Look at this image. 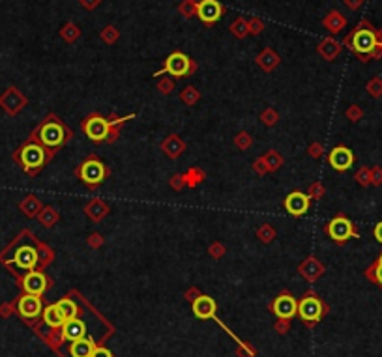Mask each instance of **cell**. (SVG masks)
<instances>
[{"label": "cell", "mask_w": 382, "mask_h": 357, "mask_svg": "<svg viewBox=\"0 0 382 357\" xmlns=\"http://www.w3.org/2000/svg\"><path fill=\"white\" fill-rule=\"evenodd\" d=\"M90 357H113V353H111L109 350H107V348H103V346H96Z\"/></svg>", "instance_id": "obj_55"}, {"label": "cell", "mask_w": 382, "mask_h": 357, "mask_svg": "<svg viewBox=\"0 0 382 357\" xmlns=\"http://www.w3.org/2000/svg\"><path fill=\"white\" fill-rule=\"evenodd\" d=\"M322 314H324V305L315 294H306L298 301V316L309 325L319 322L322 318Z\"/></svg>", "instance_id": "obj_9"}, {"label": "cell", "mask_w": 382, "mask_h": 357, "mask_svg": "<svg viewBox=\"0 0 382 357\" xmlns=\"http://www.w3.org/2000/svg\"><path fill=\"white\" fill-rule=\"evenodd\" d=\"M41 208H44V204H41V200H39L36 195H28V196H25L21 202H19V210H21L23 215H27L28 219L38 217L39 211H41Z\"/></svg>", "instance_id": "obj_23"}, {"label": "cell", "mask_w": 382, "mask_h": 357, "mask_svg": "<svg viewBox=\"0 0 382 357\" xmlns=\"http://www.w3.org/2000/svg\"><path fill=\"white\" fill-rule=\"evenodd\" d=\"M272 310L279 320H290L298 313V301H296L290 294L283 292L281 296H278L275 301L272 303Z\"/></svg>", "instance_id": "obj_14"}, {"label": "cell", "mask_w": 382, "mask_h": 357, "mask_svg": "<svg viewBox=\"0 0 382 357\" xmlns=\"http://www.w3.org/2000/svg\"><path fill=\"white\" fill-rule=\"evenodd\" d=\"M261 122L266 127H273V125L278 124L279 122V114H278V110L275 108H272V107H268V108H264L261 113Z\"/></svg>", "instance_id": "obj_39"}, {"label": "cell", "mask_w": 382, "mask_h": 357, "mask_svg": "<svg viewBox=\"0 0 382 357\" xmlns=\"http://www.w3.org/2000/svg\"><path fill=\"white\" fill-rule=\"evenodd\" d=\"M109 213H111V206L105 200H101V198H92V200L84 206V215L88 219H92L94 222H99Z\"/></svg>", "instance_id": "obj_18"}, {"label": "cell", "mask_w": 382, "mask_h": 357, "mask_svg": "<svg viewBox=\"0 0 382 357\" xmlns=\"http://www.w3.org/2000/svg\"><path fill=\"white\" fill-rule=\"evenodd\" d=\"M34 141H38L41 146L56 153L60 148H64L73 139V131L62 122L56 114H47L36 129L30 133Z\"/></svg>", "instance_id": "obj_2"}, {"label": "cell", "mask_w": 382, "mask_h": 357, "mask_svg": "<svg viewBox=\"0 0 382 357\" xmlns=\"http://www.w3.org/2000/svg\"><path fill=\"white\" fill-rule=\"evenodd\" d=\"M264 161H266V167L270 172H275V170H279V168L285 165V157L281 155L279 152H275V150H270V152L264 153Z\"/></svg>", "instance_id": "obj_31"}, {"label": "cell", "mask_w": 382, "mask_h": 357, "mask_svg": "<svg viewBox=\"0 0 382 357\" xmlns=\"http://www.w3.org/2000/svg\"><path fill=\"white\" fill-rule=\"evenodd\" d=\"M55 153L47 150L45 146H41L38 141H34L32 137H28V141L25 144L17 148L13 152V161L28 174V176H38L41 170L45 168V165L53 159Z\"/></svg>", "instance_id": "obj_3"}, {"label": "cell", "mask_w": 382, "mask_h": 357, "mask_svg": "<svg viewBox=\"0 0 382 357\" xmlns=\"http://www.w3.org/2000/svg\"><path fill=\"white\" fill-rule=\"evenodd\" d=\"M366 277L382 288V264H378L377 260H375V262L366 270Z\"/></svg>", "instance_id": "obj_37"}, {"label": "cell", "mask_w": 382, "mask_h": 357, "mask_svg": "<svg viewBox=\"0 0 382 357\" xmlns=\"http://www.w3.org/2000/svg\"><path fill=\"white\" fill-rule=\"evenodd\" d=\"M56 307L60 308V313H62V316H64L66 320H71V318H77V305H75V301L73 299H70V298H64V299H60L58 303H56Z\"/></svg>", "instance_id": "obj_33"}, {"label": "cell", "mask_w": 382, "mask_h": 357, "mask_svg": "<svg viewBox=\"0 0 382 357\" xmlns=\"http://www.w3.org/2000/svg\"><path fill=\"white\" fill-rule=\"evenodd\" d=\"M193 314L197 318L208 320L216 314V301L208 296H199V298L193 301Z\"/></svg>", "instance_id": "obj_21"}, {"label": "cell", "mask_w": 382, "mask_h": 357, "mask_svg": "<svg viewBox=\"0 0 382 357\" xmlns=\"http://www.w3.org/2000/svg\"><path fill=\"white\" fill-rule=\"evenodd\" d=\"M87 243H88V247H90V249H99V247L105 243V238L99 232H92L87 238Z\"/></svg>", "instance_id": "obj_47"}, {"label": "cell", "mask_w": 382, "mask_h": 357, "mask_svg": "<svg viewBox=\"0 0 382 357\" xmlns=\"http://www.w3.org/2000/svg\"><path fill=\"white\" fill-rule=\"evenodd\" d=\"M225 8L219 4V0H204L197 6V17L201 19L204 25H214L218 23L223 15Z\"/></svg>", "instance_id": "obj_16"}, {"label": "cell", "mask_w": 382, "mask_h": 357, "mask_svg": "<svg viewBox=\"0 0 382 357\" xmlns=\"http://www.w3.org/2000/svg\"><path fill=\"white\" fill-rule=\"evenodd\" d=\"M17 313L25 320H34L41 314V298L32 294H23L17 301Z\"/></svg>", "instance_id": "obj_15"}, {"label": "cell", "mask_w": 382, "mask_h": 357, "mask_svg": "<svg viewBox=\"0 0 382 357\" xmlns=\"http://www.w3.org/2000/svg\"><path fill=\"white\" fill-rule=\"evenodd\" d=\"M27 103H28V99L25 98L15 86L6 88V92L0 96V107L4 108L8 114H11V116H15V114L21 113L23 108L27 107Z\"/></svg>", "instance_id": "obj_11"}, {"label": "cell", "mask_w": 382, "mask_h": 357, "mask_svg": "<svg viewBox=\"0 0 382 357\" xmlns=\"http://www.w3.org/2000/svg\"><path fill=\"white\" fill-rule=\"evenodd\" d=\"M169 185L173 191H182L184 187H186V184H184V176L182 174H173L169 178Z\"/></svg>", "instance_id": "obj_51"}, {"label": "cell", "mask_w": 382, "mask_h": 357, "mask_svg": "<svg viewBox=\"0 0 382 357\" xmlns=\"http://www.w3.org/2000/svg\"><path fill=\"white\" fill-rule=\"evenodd\" d=\"M79 2H81L82 8H84V10H88V11L96 10V8L101 4V0H79Z\"/></svg>", "instance_id": "obj_54"}, {"label": "cell", "mask_w": 382, "mask_h": 357, "mask_svg": "<svg viewBox=\"0 0 382 357\" xmlns=\"http://www.w3.org/2000/svg\"><path fill=\"white\" fill-rule=\"evenodd\" d=\"M345 116H347V120H350L352 124H356V122H360V120L364 118V110H362L360 105H350V107L345 110Z\"/></svg>", "instance_id": "obj_45"}, {"label": "cell", "mask_w": 382, "mask_h": 357, "mask_svg": "<svg viewBox=\"0 0 382 357\" xmlns=\"http://www.w3.org/2000/svg\"><path fill=\"white\" fill-rule=\"evenodd\" d=\"M283 204H285V210L289 211L292 217H302L309 211L311 198H309L306 193H302V191H292V193L287 195Z\"/></svg>", "instance_id": "obj_13"}, {"label": "cell", "mask_w": 382, "mask_h": 357, "mask_svg": "<svg viewBox=\"0 0 382 357\" xmlns=\"http://www.w3.org/2000/svg\"><path fill=\"white\" fill-rule=\"evenodd\" d=\"M81 129L92 142L101 144V142H105L107 135H109V122L101 114L92 113L81 122Z\"/></svg>", "instance_id": "obj_8"}, {"label": "cell", "mask_w": 382, "mask_h": 357, "mask_svg": "<svg viewBox=\"0 0 382 357\" xmlns=\"http://www.w3.org/2000/svg\"><path fill=\"white\" fill-rule=\"evenodd\" d=\"M322 153H324V146H322L321 142H311L307 146V155L313 157V159H321Z\"/></svg>", "instance_id": "obj_50"}, {"label": "cell", "mask_w": 382, "mask_h": 357, "mask_svg": "<svg viewBox=\"0 0 382 357\" xmlns=\"http://www.w3.org/2000/svg\"><path fill=\"white\" fill-rule=\"evenodd\" d=\"M275 236H278V232H275V228L270 225V222H264V225H261V227L257 228V238L261 239V243L264 245H270L275 239Z\"/></svg>", "instance_id": "obj_32"}, {"label": "cell", "mask_w": 382, "mask_h": 357, "mask_svg": "<svg viewBox=\"0 0 382 357\" xmlns=\"http://www.w3.org/2000/svg\"><path fill=\"white\" fill-rule=\"evenodd\" d=\"M247 30H249V34H251V36H259V34L264 30V23H262L261 19L253 17L251 21L247 23Z\"/></svg>", "instance_id": "obj_48"}, {"label": "cell", "mask_w": 382, "mask_h": 357, "mask_svg": "<svg viewBox=\"0 0 382 357\" xmlns=\"http://www.w3.org/2000/svg\"><path fill=\"white\" fill-rule=\"evenodd\" d=\"M375 38H377V43L382 45V28L380 30H375Z\"/></svg>", "instance_id": "obj_61"}, {"label": "cell", "mask_w": 382, "mask_h": 357, "mask_svg": "<svg viewBox=\"0 0 382 357\" xmlns=\"http://www.w3.org/2000/svg\"><path fill=\"white\" fill-rule=\"evenodd\" d=\"M208 255L216 260L223 258V256L227 255V247H225L221 241H214V243H210V247H208Z\"/></svg>", "instance_id": "obj_44"}, {"label": "cell", "mask_w": 382, "mask_h": 357, "mask_svg": "<svg viewBox=\"0 0 382 357\" xmlns=\"http://www.w3.org/2000/svg\"><path fill=\"white\" fill-rule=\"evenodd\" d=\"M178 10H180V13L184 17H191V15H197V6H193L189 2V0H184L180 6H178Z\"/></svg>", "instance_id": "obj_52"}, {"label": "cell", "mask_w": 382, "mask_h": 357, "mask_svg": "<svg viewBox=\"0 0 382 357\" xmlns=\"http://www.w3.org/2000/svg\"><path fill=\"white\" fill-rule=\"evenodd\" d=\"M38 221L41 227L53 228L56 222L60 221V213H58V210H55L53 206H44L41 211H39V215H38Z\"/></svg>", "instance_id": "obj_28"}, {"label": "cell", "mask_w": 382, "mask_h": 357, "mask_svg": "<svg viewBox=\"0 0 382 357\" xmlns=\"http://www.w3.org/2000/svg\"><path fill=\"white\" fill-rule=\"evenodd\" d=\"M27 232L28 230H23V232L0 253V262H2L11 273H15V275L38 270L39 255H38V245H36V239L38 238L30 232L28 234V239H25L27 238Z\"/></svg>", "instance_id": "obj_1"}, {"label": "cell", "mask_w": 382, "mask_h": 357, "mask_svg": "<svg viewBox=\"0 0 382 357\" xmlns=\"http://www.w3.org/2000/svg\"><path fill=\"white\" fill-rule=\"evenodd\" d=\"M60 34H62V38H64L68 43H75L77 39L81 38V30H79V27H77V25H73V23H66L64 27H62Z\"/></svg>", "instance_id": "obj_35"}, {"label": "cell", "mask_w": 382, "mask_h": 357, "mask_svg": "<svg viewBox=\"0 0 382 357\" xmlns=\"http://www.w3.org/2000/svg\"><path fill=\"white\" fill-rule=\"evenodd\" d=\"M189 2H191V4H193V6H199V4H201V2H204V0H189Z\"/></svg>", "instance_id": "obj_62"}, {"label": "cell", "mask_w": 382, "mask_h": 357, "mask_svg": "<svg viewBox=\"0 0 382 357\" xmlns=\"http://www.w3.org/2000/svg\"><path fill=\"white\" fill-rule=\"evenodd\" d=\"M199 296H201V294H199V290H197V288H191V290H187V292H186V298L189 299L191 303H193V301H195Z\"/></svg>", "instance_id": "obj_59"}, {"label": "cell", "mask_w": 382, "mask_h": 357, "mask_svg": "<svg viewBox=\"0 0 382 357\" xmlns=\"http://www.w3.org/2000/svg\"><path fill=\"white\" fill-rule=\"evenodd\" d=\"M257 64L261 65L264 71H272L278 68V64L281 62V58H279L278 54L273 53L272 49H264L261 54H257Z\"/></svg>", "instance_id": "obj_27"}, {"label": "cell", "mask_w": 382, "mask_h": 357, "mask_svg": "<svg viewBox=\"0 0 382 357\" xmlns=\"http://www.w3.org/2000/svg\"><path fill=\"white\" fill-rule=\"evenodd\" d=\"M41 314H44L45 325H49V327H53V329H62V325L66 324V318L62 316L60 308L56 307V305H49V307H45Z\"/></svg>", "instance_id": "obj_25"}, {"label": "cell", "mask_w": 382, "mask_h": 357, "mask_svg": "<svg viewBox=\"0 0 382 357\" xmlns=\"http://www.w3.org/2000/svg\"><path fill=\"white\" fill-rule=\"evenodd\" d=\"M235 146L238 148V150H242V152H246V150H249V148L253 146V137L247 133V131H238L235 135Z\"/></svg>", "instance_id": "obj_36"}, {"label": "cell", "mask_w": 382, "mask_h": 357, "mask_svg": "<svg viewBox=\"0 0 382 357\" xmlns=\"http://www.w3.org/2000/svg\"><path fill=\"white\" fill-rule=\"evenodd\" d=\"M341 47H343V45L339 43L337 39L326 38L319 43V54H321L322 58H326L328 62H333V60L339 56V53H341Z\"/></svg>", "instance_id": "obj_22"}, {"label": "cell", "mask_w": 382, "mask_h": 357, "mask_svg": "<svg viewBox=\"0 0 382 357\" xmlns=\"http://www.w3.org/2000/svg\"><path fill=\"white\" fill-rule=\"evenodd\" d=\"M371 185H375V187L382 185V167H378V165L371 168Z\"/></svg>", "instance_id": "obj_53"}, {"label": "cell", "mask_w": 382, "mask_h": 357, "mask_svg": "<svg viewBox=\"0 0 382 357\" xmlns=\"http://www.w3.org/2000/svg\"><path fill=\"white\" fill-rule=\"evenodd\" d=\"M158 90L163 94V96H169V94H173V90H175V81L169 79V77H161V81L158 82Z\"/></svg>", "instance_id": "obj_46"}, {"label": "cell", "mask_w": 382, "mask_h": 357, "mask_svg": "<svg viewBox=\"0 0 382 357\" xmlns=\"http://www.w3.org/2000/svg\"><path fill=\"white\" fill-rule=\"evenodd\" d=\"M298 271H300L302 275L306 277L307 281L313 282V281H317L319 277L324 273V265H322V262H319L315 256H307V258L300 264Z\"/></svg>", "instance_id": "obj_20"}, {"label": "cell", "mask_w": 382, "mask_h": 357, "mask_svg": "<svg viewBox=\"0 0 382 357\" xmlns=\"http://www.w3.org/2000/svg\"><path fill=\"white\" fill-rule=\"evenodd\" d=\"M36 245H38V255H39L38 267H39V270H44V267H47V265L55 260V251L51 249L49 245L41 243L39 239H36Z\"/></svg>", "instance_id": "obj_30"}, {"label": "cell", "mask_w": 382, "mask_h": 357, "mask_svg": "<svg viewBox=\"0 0 382 357\" xmlns=\"http://www.w3.org/2000/svg\"><path fill=\"white\" fill-rule=\"evenodd\" d=\"M326 234L330 236V239H333L337 245L347 243L350 238H358V230L354 228L352 221L347 219L343 213H339L332 219V221L326 225Z\"/></svg>", "instance_id": "obj_7"}, {"label": "cell", "mask_w": 382, "mask_h": 357, "mask_svg": "<svg viewBox=\"0 0 382 357\" xmlns=\"http://www.w3.org/2000/svg\"><path fill=\"white\" fill-rule=\"evenodd\" d=\"M324 195H326V187H324L321 182H315V184H311V185H309V189H307V196H309L311 200H321Z\"/></svg>", "instance_id": "obj_43"}, {"label": "cell", "mask_w": 382, "mask_h": 357, "mask_svg": "<svg viewBox=\"0 0 382 357\" xmlns=\"http://www.w3.org/2000/svg\"><path fill=\"white\" fill-rule=\"evenodd\" d=\"M369 56H371V60H378V58H382V45H380V43H377V45H375V49L371 51V54H369Z\"/></svg>", "instance_id": "obj_58"}, {"label": "cell", "mask_w": 382, "mask_h": 357, "mask_svg": "<svg viewBox=\"0 0 382 357\" xmlns=\"http://www.w3.org/2000/svg\"><path fill=\"white\" fill-rule=\"evenodd\" d=\"M251 168L255 170V174H259V176H264V174H268L270 170H268V167H266V161H264V157H257L255 161H253V165H251Z\"/></svg>", "instance_id": "obj_49"}, {"label": "cell", "mask_w": 382, "mask_h": 357, "mask_svg": "<svg viewBox=\"0 0 382 357\" xmlns=\"http://www.w3.org/2000/svg\"><path fill=\"white\" fill-rule=\"evenodd\" d=\"M62 333H64L66 341H70V342L79 341L82 337H87V325L79 318L66 320V324L62 325Z\"/></svg>", "instance_id": "obj_19"}, {"label": "cell", "mask_w": 382, "mask_h": 357, "mask_svg": "<svg viewBox=\"0 0 382 357\" xmlns=\"http://www.w3.org/2000/svg\"><path fill=\"white\" fill-rule=\"evenodd\" d=\"M101 39H103L105 43L107 45H113V43H116V39L120 38V32H118V28L116 27H113V25H107V27L101 30Z\"/></svg>", "instance_id": "obj_40"}, {"label": "cell", "mask_w": 382, "mask_h": 357, "mask_svg": "<svg viewBox=\"0 0 382 357\" xmlns=\"http://www.w3.org/2000/svg\"><path fill=\"white\" fill-rule=\"evenodd\" d=\"M159 148L163 150V153L167 157H171V159H178L182 153L186 152V142L182 141V137L175 135V133H171L167 139H163V141H161Z\"/></svg>", "instance_id": "obj_17"}, {"label": "cell", "mask_w": 382, "mask_h": 357, "mask_svg": "<svg viewBox=\"0 0 382 357\" xmlns=\"http://www.w3.org/2000/svg\"><path fill=\"white\" fill-rule=\"evenodd\" d=\"M322 25H324V27H326L332 34H337V32H341L345 27H347V19H345V17L341 15L337 10H332L326 15V19L322 21Z\"/></svg>", "instance_id": "obj_26"}, {"label": "cell", "mask_w": 382, "mask_h": 357, "mask_svg": "<svg viewBox=\"0 0 382 357\" xmlns=\"http://www.w3.org/2000/svg\"><path fill=\"white\" fill-rule=\"evenodd\" d=\"M182 176H184V184H186V187H191V189L197 187V185H201L202 182L206 180V172L199 167L187 168V172H184Z\"/></svg>", "instance_id": "obj_29"}, {"label": "cell", "mask_w": 382, "mask_h": 357, "mask_svg": "<svg viewBox=\"0 0 382 357\" xmlns=\"http://www.w3.org/2000/svg\"><path fill=\"white\" fill-rule=\"evenodd\" d=\"M197 71V64L195 60H191L187 54L176 51V53L169 54V58L165 60V68L161 71H156L154 75L159 77V75H169L176 77V79H186V77H191L193 73Z\"/></svg>", "instance_id": "obj_6"}, {"label": "cell", "mask_w": 382, "mask_h": 357, "mask_svg": "<svg viewBox=\"0 0 382 357\" xmlns=\"http://www.w3.org/2000/svg\"><path fill=\"white\" fill-rule=\"evenodd\" d=\"M343 45H347L352 53L362 60V62H369L371 60V51L375 49L377 45V38H375V28L369 21H360L358 28L354 32H350L347 38H345Z\"/></svg>", "instance_id": "obj_4"}, {"label": "cell", "mask_w": 382, "mask_h": 357, "mask_svg": "<svg viewBox=\"0 0 382 357\" xmlns=\"http://www.w3.org/2000/svg\"><path fill=\"white\" fill-rule=\"evenodd\" d=\"M377 262H378V264H382V253H380V255H378V258H377Z\"/></svg>", "instance_id": "obj_63"}, {"label": "cell", "mask_w": 382, "mask_h": 357, "mask_svg": "<svg viewBox=\"0 0 382 357\" xmlns=\"http://www.w3.org/2000/svg\"><path fill=\"white\" fill-rule=\"evenodd\" d=\"M343 2L349 10H360L362 4H364V0H343Z\"/></svg>", "instance_id": "obj_56"}, {"label": "cell", "mask_w": 382, "mask_h": 357, "mask_svg": "<svg viewBox=\"0 0 382 357\" xmlns=\"http://www.w3.org/2000/svg\"><path fill=\"white\" fill-rule=\"evenodd\" d=\"M19 282H21V288L25 290V294H32V296H39V298H41L45 294V290L51 286V281L47 279V275L39 270H32V271L23 273Z\"/></svg>", "instance_id": "obj_10"}, {"label": "cell", "mask_w": 382, "mask_h": 357, "mask_svg": "<svg viewBox=\"0 0 382 357\" xmlns=\"http://www.w3.org/2000/svg\"><path fill=\"white\" fill-rule=\"evenodd\" d=\"M287 322H289V320H279V324L275 325L279 333H287V327H289V324H287Z\"/></svg>", "instance_id": "obj_60"}, {"label": "cell", "mask_w": 382, "mask_h": 357, "mask_svg": "<svg viewBox=\"0 0 382 357\" xmlns=\"http://www.w3.org/2000/svg\"><path fill=\"white\" fill-rule=\"evenodd\" d=\"M180 99L184 105H187V107H193V105H197L199 103V99H201V92L197 90L195 86H186L184 90H182L180 94Z\"/></svg>", "instance_id": "obj_34"}, {"label": "cell", "mask_w": 382, "mask_h": 357, "mask_svg": "<svg viewBox=\"0 0 382 357\" xmlns=\"http://www.w3.org/2000/svg\"><path fill=\"white\" fill-rule=\"evenodd\" d=\"M94 348H96V344H94L92 339L82 337V339H79V341L71 342L70 353H71V357H90L94 352Z\"/></svg>", "instance_id": "obj_24"}, {"label": "cell", "mask_w": 382, "mask_h": 357, "mask_svg": "<svg viewBox=\"0 0 382 357\" xmlns=\"http://www.w3.org/2000/svg\"><path fill=\"white\" fill-rule=\"evenodd\" d=\"M366 90L371 98H375V99L382 98V79L380 77H375V79H371V81L367 82Z\"/></svg>", "instance_id": "obj_41"}, {"label": "cell", "mask_w": 382, "mask_h": 357, "mask_svg": "<svg viewBox=\"0 0 382 357\" xmlns=\"http://www.w3.org/2000/svg\"><path fill=\"white\" fill-rule=\"evenodd\" d=\"M354 180L362 187H369L371 185V168L369 167H360L358 172L354 174Z\"/></svg>", "instance_id": "obj_42"}, {"label": "cell", "mask_w": 382, "mask_h": 357, "mask_svg": "<svg viewBox=\"0 0 382 357\" xmlns=\"http://www.w3.org/2000/svg\"><path fill=\"white\" fill-rule=\"evenodd\" d=\"M73 174L81 180L82 184L87 185L88 189L96 191L99 185L103 184L105 180L109 178L111 168L107 167L101 159H98V155H94L92 153V155H88L87 159L73 170Z\"/></svg>", "instance_id": "obj_5"}, {"label": "cell", "mask_w": 382, "mask_h": 357, "mask_svg": "<svg viewBox=\"0 0 382 357\" xmlns=\"http://www.w3.org/2000/svg\"><path fill=\"white\" fill-rule=\"evenodd\" d=\"M373 236H375V239H377L378 243H382V221L375 225V228H373Z\"/></svg>", "instance_id": "obj_57"}, {"label": "cell", "mask_w": 382, "mask_h": 357, "mask_svg": "<svg viewBox=\"0 0 382 357\" xmlns=\"http://www.w3.org/2000/svg\"><path fill=\"white\" fill-rule=\"evenodd\" d=\"M354 153H352V150L347 146H335L332 150V152L328 153V163H330V167L333 168V170H337V172H347L352 165H354Z\"/></svg>", "instance_id": "obj_12"}, {"label": "cell", "mask_w": 382, "mask_h": 357, "mask_svg": "<svg viewBox=\"0 0 382 357\" xmlns=\"http://www.w3.org/2000/svg\"><path fill=\"white\" fill-rule=\"evenodd\" d=\"M230 32H232V36H236L238 39L246 38L247 34H249V30H247V21L244 19V17H238L232 25H230Z\"/></svg>", "instance_id": "obj_38"}]
</instances>
